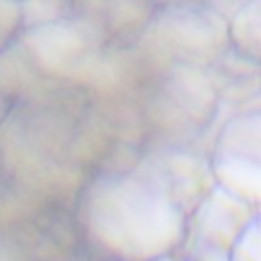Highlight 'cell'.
<instances>
[{
    "mask_svg": "<svg viewBox=\"0 0 261 261\" xmlns=\"http://www.w3.org/2000/svg\"><path fill=\"white\" fill-rule=\"evenodd\" d=\"M73 216L82 245L110 261L175 257L188 230L186 210L145 153L130 169L88 173L75 194Z\"/></svg>",
    "mask_w": 261,
    "mask_h": 261,
    "instance_id": "cell-1",
    "label": "cell"
},
{
    "mask_svg": "<svg viewBox=\"0 0 261 261\" xmlns=\"http://www.w3.org/2000/svg\"><path fill=\"white\" fill-rule=\"evenodd\" d=\"M228 45V18L204 0H190L157 6L137 49L159 71L173 63L208 67Z\"/></svg>",
    "mask_w": 261,
    "mask_h": 261,
    "instance_id": "cell-2",
    "label": "cell"
},
{
    "mask_svg": "<svg viewBox=\"0 0 261 261\" xmlns=\"http://www.w3.org/2000/svg\"><path fill=\"white\" fill-rule=\"evenodd\" d=\"M208 159L218 188L261 210V106H243L228 116Z\"/></svg>",
    "mask_w": 261,
    "mask_h": 261,
    "instance_id": "cell-3",
    "label": "cell"
},
{
    "mask_svg": "<svg viewBox=\"0 0 261 261\" xmlns=\"http://www.w3.org/2000/svg\"><path fill=\"white\" fill-rule=\"evenodd\" d=\"M257 208L222 188H214L188 216L179 257L186 261H230V253Z\"/></svg>",
    "mask_w": 261,
    "mask_h": 261,
    "instance_id": "cell-4",
    "label": "cell"
},
{
    "mask_svg": "<svg viewBox=\"0 0 261 261\" xmlns=\"http://www.w3.org/2000/svg\"><path fill=\"white\" fill-rule=\"evenodd\" d=\"M143 153L188 216L216 188L208 153H200L196 147L145 145Z\"/></svg>",
    "mask_w": 261,
    "mask_h": 261,
    "instance_id": "cell-5",
    "label": "cell"
},
{
    "mask_svg": "<svg viewBox=\"0 0 261 261\" xmlns=\"http://www.w3.org/2000/svg\"><path fill=\"white\" fill-rule=\"evenodd\" d=\"M220 102L247 106L261 94V63L245 57L228 45V49L206 67Z\"/></svg>",
    "mask_w": 261,
    "mask_h": 261,
    "instance_id": "cell-6",
    "label": "cell"
},
{
    "mask_svg": "<svg viewBox=\"0 0 261 261\" xmlns=\"http://www.w3.org/2000/svg\"><path fill=\"white\" fill-rule=\"evenodd\" d=\"M157 6L151 0H106L100 31L112 49H135L145 37Z\"/></svg>",
    "mask_w": 261,
    "mask_h": 261,
    "instance_id": "cell-7",
    "label": "cell"
},
{
    "mask_svg": "<svg viewBox=\"0 0 261 261\" xmlns=\"http://www.w3.org/2000/svg\"><path fill=\"white\" fill-rule=\"evenodd\" d=\"M230 47L261 63V0H247L228 16Z\"/></svg>",
    "mask_w": 261,
    "mask_h": 261,
    "instance_id": "cell-8",
    "label": "cell"
},
{
    "mask_svg": "<svg viewBox=\"0 0 261 261\" xmlns=\"http://www.w3.org/2000/svg\"><path fill=\"white\" fill-rule=\"evenodd\" d=\"M230 261H261V210L253 216L249 226L239 237Z\"/></svg>",
    "mask_w": 261,
    "mask_h": 261,
    "instance_id": "cell-9",
    "label": "cell"
},
{
    "mask_svg": "<svg viewBox=\"0 0 261 261\" xmlns=\"http://www.w3.org/2000/svg\"><path fill=\"white\" fill-rule=\"evenodd\" d=\"M204 2H206L208 6H212L214 10H218L222 16L228 18V16H230L237 8H241L247 0H204Z\"/></svg>",
    "mask_w": 261,
    "mask_h": 261,
    "instance_id": "cell-10",
    "label": "cell"
},
{
    "mask_svg": "<svg viewBox=\"0 0 261 261\" xmlns=\"http://www.w3.org/2000/svg\"><path fill=\"white\" fill-rule=\"evenodd\" d=\"M155 6H165V4H175V2H190V0H151Z\"/></svg>",
    "mask_w": 261,
    "mask_h": 261,
    "instance_id": "cell-11",
    "label": "cell"
},
{
    "mask_svg": "<svg viewBox=\"0 0 261 261\" xmlns=\"http://www.w3.org/2000/svg\"><path fill=\"white\" fill-rule=\"evenodd\" d=\"M163 261H186V259H181L179 255H175V257H169V259H163Z\"/></svg>",
    "mask_w": 261,
    "mask_h": 261,
    "instance_id": "cell-12",
    "label": "cell"
}]
</instances>
